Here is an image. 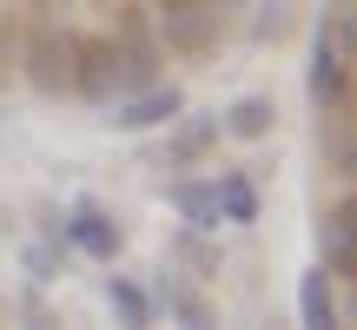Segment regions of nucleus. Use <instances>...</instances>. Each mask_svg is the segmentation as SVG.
I'll return each mask as SVG.
<instances>
[{
    "label": "nucleus",
    "mask_w": 357,
    "mask_h": 330,
    "mask_svg": "<svg viewBox=\"0 0 357 330\" xmlns=\"http://www.w3.org/2000/svg\"><path fill=\"white\" fill-rule=\"evenodd\" d=\"M153 33L159 47L178 53V60H212L218 53V33H225V7L212 0H153Z\"/></svg>",
    "instance_id": "1"
},
{
    "label": "nucleus",
    "mask_w": 357,
    "mask_h": 330,
    "mask_svg": "<svg viewBox=\"0 0 357 330\" xmlns=\"http://www.w3.org/2000/svg\"><path fill=\"white\" fill-rule=\"evenodd\" d=\"M20 79L40 100H73V33L53 20H33L26 53H20Z\"/></svg>",
    "instance_id": "2"
},
{
    "label": "nucleus",
    "mask_w": 357,
    "mask_h": 330,
    "mask_svg": "<svg viewBox=\"0 0 357 330\" xmlns=\"http://www.w3.org/2000/svg\"><path fill=\"white\" fill-rule=\"evenodd\" d=\"M73 100L100 106V113L113 100H126V60H119V40L113 33L73 40Z\"/></svg>",
    "instance_id": "3"
},
{
    "label": "nucleus",
    "mask_w": 357,
    "mask_h": 330,
    "mask_svg": "<svg viewBox=\"0 0 357 330\" xmlns=\"http://www.w3.org/2000/svg\"><path fill=\"white\" fill-rule=\"evenodd\" d=\"M60 238H66V251H79L86 265H119V258H126V225H119L100 198H73L66 205L60 212Z\"/></svg>",
    "instance_id": "4"
},
{
    "label": "nucleus",
    "mask_w": 357,
    "mask_h": 330,
    "mask_svg": "<svg viewBox=\"0 0 357 330\" xmlns=\"http://www.w3.org/2000/svg\"><path fill=\"white\" fill-rule=\"evenodd\" d=\"M305 100H311V113H324V106H344V100H357V66L344 60V47H337L331 20H318V33H311Z\"/></svg>",
    "instance_id": "5"
},
{
    "label": "nucleus",
    "mask_w": 357,
    "mask_h": 330,
    "mask_svg": "<svg viewBox=\"0 0 357 330\" xmlns=\"http://www.w3.org/2000/svg\"><path fill=\"white\" fill-rule=\"evenodd\" d=\"M106 126L113 132H126V139H146V132H166L178 113H185V86H172V79H153V86H139V93H126V100H113L106 106Z\"/></svg>",
    "instance_id": "6"
},
{
    "label": "nucleus",
    "mask_w": 357,
    "mask_h": 330,
    "mask_svg": "<svg viewBox=\"0 0 357 330\" xmlns=\"http://www.w3.org/2000/svg\"><path fill=\"white\" fill-rule=\"evenodd\" d=\"M225 139V126H218V113H178L172 126H166V139L153 146V165L159 172H192V165H205L212 159V146Z\"/></svg>",
    "instance_id": "7"
},
{
    "label": "nucleus",
    "mask_w": 357,
    "mask_h": 330,
    "mask_svg": "<svg viewBox=\"0 0 357 330\" xmlns=\"http://www.w3.org/2000/svg\"><path fill=\"white\" fill-rule=\"evenodd\" d=\"M311 244H318V265L331 271V278H357V185L337 205H324V212H318Z\"/></svg>",
    "instance_id": "8"
},
{
    "label": "nucleus",
    "mask_w": 357,
    "mask_h": 330,
    "mask_svg": "<svg viewBox=\"0 0 357 330\" xmlns=\"http://www.w3.org/2000/svg\"><path fill=\"white\" fill-rule=\"evenodd\" d=\"M146 291H153V304L166 311L172 330H218V311L199 297V284H192L185 271H172V265L153 271V284H146Z\"/></svg>",
    "instance_id": "9"
},
{
    "label": "nucleus",
    "mask_w": 357,
    "mask_h": 330,
    "mask_svg": "<svg viewBox=\"0 0 357 330\" xmlns=\"http://www.w3.org/2000/svg\"><path fill=\"white\" fill-rule=\"evenodd\" d=\"M318 159H324V172L331 178H344V185H357V100L344 106H324L318 113Z\"/></svg>",
    "instance_id": "10"
},
{
    "label": "nucleus",
    "mask_w": 357,
    "mask_h": 330,
    "mask_svg": "<svg viewBox=\"0 0 357 330\" xmlns=\"http://www.w3.org/2000/svg\"><path fill=\"white\" fill-rule=\"evenodd\" d=\"M100 291H106V311H113L119 330H153V324H159V304H153V291H146V278H132V271L106 265Z\"/></svg>",
    "instance_id": "11"
},
{
    "label": "nucleus",
    "mask_w": 357,
    "mask_h": 330,
    "mask_svg": "<svg viewBox=\"0 0 357 330\" xmlns=\"http://www.w3.org/2000/svg\"><path fill=\"white\" fill-rule=\"evenodd\" d=\"M212 198H218V225H231V231H252L258 212H265L258 178L238 172V165H218V172H212Z\"/></svg>",
    "instance_id": "12"
},
{
    "label": "nucleus",
    "mask_w": 357,
    "mask_h": 330,
    "mask_svg": "<svg viewBox=\"0 0 357 330\" xmlns=\"http://www.w3.org/2000/svg\"><path fill=\"white\" fill-rule=\"evenodd\" d=\"M166 205L178 212V225L192 231H218V198H212V172H172L166 185Z\"/></svg>",
    "instance_id": "13"
},
{
    "label": "nucleus",
    "mask_w": 357,
    "mask_h": 330,
    "mask_svg": "<svg viewBox=\"0 0 357 330\" xmlns=\"http://www.w3.org/2000/svg\"><path fill=\"white\" fill-rule=\"evenodd\" d=\"M218 126L238 146H265L271 132H278V100H271V93H238V100L218 113Z\"/></svg>",
    "instance_id": "14"
},
{
    "label": "nucleus",
    "mask_w": 357,
    "mask_h": 330,
    "mask_svg": "<svg viewBox=\"0 0 357 330\" xmlns=\"http://www.w3.org/2000/svg\"><path fill=\"white\" fill-rule=\"evenodd\" d=\"M298 324L305 330H344V311H337V291H331V271L311 265L298 278Z\"/></svg>",
    "instance_id": "15"
},
{
    "label": "nucleus",
    "mask_w": 357,
    "mask_h": 330,
    "mask_svg": "<svg viewBox=\"0 0 357 330\" xmlns=\"http://www.w3.org/2000/svg\"><path fill=\"white\" fill-rule=\"evenodd\" d=\"M166 258H172V271H185V278H218V265H225V251H218V231H192V225L172 231Z\"/></svg>",
    "instance_id": "16"
},
{
    "label": "nucleus",
    "mask_w": 357,
    "mask_h": 330,
    "mask_svg": "<svg viewBox=\"0 0 357 330\" xmlns=\"http://www.w3.org/2000/svg\"><path fill=\"white\" fill-rule=\"evenodd\" d=\"M284 26H291V0H265L252 20V40H284Z\"/></svg>",
    "instance_id": "17"
},
{
    "label": "nucleus",
    "mask_w": 357,
    "mask_h": 330,
    "mask_svg": "<svg viewBox=\"0 0 357 330\" xmlns=\"http://www.w3.org/2000/svg\"><path fill=\"white\" fill-rule=\"evenodd\" d=\"M324 20H331V33H337V47H344V60L357 66V7H331Z\"/></svg>",
    "instance_id": "18"
},
{
    "label": "nucleus",
    "mask_w": 357,
    "mask_h": 330,
    "mask_svg": "<svg viewBox=\"0 0 357 330\" xmlns=\"http://www.w3.org/2000/svg\"><path fill=\"white\" fill-rule=\"evenodd\" d=\"M344 330H357V304H351V324H344Z\"/></svg>",
    "instance_id": "19"
},
{
    "label": "nucleus",
    "mask_w": 357,
    "mask_h": 330,
    "mask_svg": "<svg viewBox=\"0 0 357 330\" xmlns=\"http://www.w3.org/2000/svg\"><path fill=\"white\" fill-rule=\"evenodd\" d=\"M212 7H238V0H212Z\"/></svg>",
    "instance_id": "20"
},
{
    "label": "nucleus",
    "mask_w": 357,
    "mask_h": 330,
    "mask_svg": "<svg viewBox=\"0 0 357 330\" xmlns=\"http://www.w3.org/2000/svg\"><path fill=\"white\" fill-rule=\"evenodd\" d=\"M331 7H357V0H331Z\"/></svg>",
    "instance_id": "21"
}]
</instances>
